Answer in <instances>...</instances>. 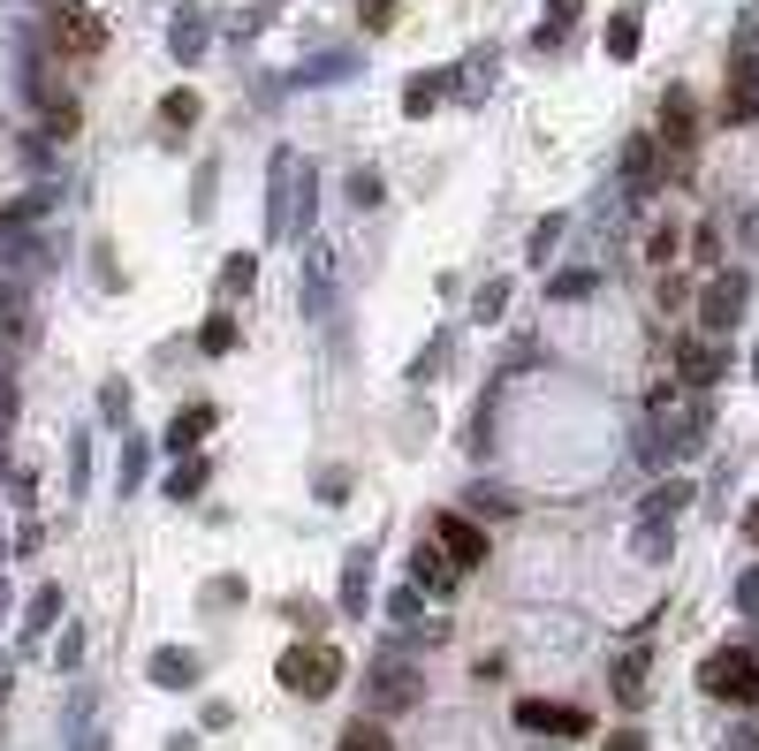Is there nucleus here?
I'll return each instance as SVG.
<instances>
[{
	"label": "nucleus",
	"mask_w": 759,
	"mask_h": 751,
	"mask_svg": "<svg viewBox=\"0 0 759 751\" xmlns=\"http://www.w3.org/2000/svg\"><path fill=\"white\" fill-rule=\"evenodd\" d=\"M349 198H357V205H380V175L357 167V175H349Z\"/></svg>",
	"instance_id": "nucleus-23"
},
{
	"label": "nucleus",
	"mask_w": 759,
	"mask_h": 751,
	"mask_svg": "<svg viewBox=\"0 0 759 751\" xmlns=\"http://www.w3.org/2000/svg\"><path fill=\"white\" fill-rule=\"evenodd\" d=\"M737 607H745V615H759V570H745V577H737Z\"/></svg>",
	"instance_id": "nucleus-31"
},
{
	"label": "nucleus",
	"mask_w": 759,
	"mask_h": 751,
	"mask_svg": "<svg viewBox=\"0 0 759 751\" xmlns=\"http://www.w3.org/2000/svg\"><path fill=\"white\" fill-rule=\"evenodd\" d=\"M365 593H372V555L357 547V555H349V570H342V607H349V615H365Z\"/></svg>",
	"instance_id": "nucleus-16"
},
{
	"label": "nucleus",
	"mask_w": 759,
	"mask_h": 751,
	"mask_svg": "<svg viewBox=\"0 0 759 751\" xmlns=\"http://www.w3.org/2000/svg\"><path fill=\"white\" fill-rule=\"evenodd\" d=\"M517 729H539V737H585L593 714L585 706H547V699H517Z\"/></svg>",
	"instance_id": "nucleus-4"
},
{
	"label": "nucleus",
	"mask_w": 759,
	"mask_h": 751,
	"mask_svg": "<svg viewBox=\"0 0 759 751\" xmlns=\"http://www.w3.org/2000/svg\"><path fill=\"white\" fill-rule=\"evenodd\" d=\"M607 53H615V61L638 53V15H615V23H607Z\"/></svg>",
	"instance_id": "nucleus-20"
},
{
	"label": "nucleus",
	"mask_w": 759,
	"mask_h": 751,
	"mask_svg": "<svg viewBox=\"0 0 759 751\" xmlns=\"http://www.w3.org/2000/svg\"><path fill=\"white\" fill-rule=\"evenodd\" d=\"M653 175H661V145H653V138H630V145H622V182H630V198H645Z\"/></svg>",
	"instance_id": "nucleus-12"
},
{
	"label": "nucleus",
	"mask_w": 759,
	"mask_h": 751,
	"mask_svg": "<svg viewBox=\"0 0 759 751\" xmlns=\"http://www.w3.org/2000/svg\"><path fill=\"white\" fill-rule=\"evenodd\" d=\"M676 372H684V388H714V380H722V349H707V342H676Z\"/></svg>",
	"instance_id": "nucleus-13"
},
{
	"label": "nucleus",
	"mask_w": 759,
	"mask_h": 751,
	"mask_svg": "<svg viewBox=\"0 0 759 751\" xmlns=\"http://www.w3.org/2000/svg\"><path fill=\"white\" fill-rule=\"evenodd\" d=\"M607 751H645V737H638V729H622V737H607Z\"/></svg>",
	"instance_id": "nucleus-34"
},
{
	"label": "nucleus",
	"mask_w": 759,
	"mask_h": 751,
	"mask_svg": "<svg viewBox=\"0 0 759 751\" xmlns=\"http://www.w3.org/2000/svg\"><path fill=\"white\" fill-rule=\"evenodd\" d=\"M501 303H509V289H501V282H486V289H478V319H501Z\"/></svg>",
	"instance_id": "nucleus-26"
},
{
	"label": "nucleus",
	"mask_w": 759,
	"mask_h": 751,
	"mask_svg": "<svg viewBox=\"0 0 759 751\" xmlns=\"http://www.w3.org/2000/svg\"><path fill=\"white\" fill-rule=\"evenodd\" d=\"M334 751H388V737H380V722H349Z\"/></svg>",
	"instance_id": "nucleus-22"
},
{
	"label": "nucleus",
	"mask_w": 759,
	"mask_h": 751,
	"mask_svg": "<svg viewBox=\"0 0 759 751\" xmlns=\"http://www.w3.org/2000/svg\"><path fill=\"white\" fill-rule=\"evenodd\" d=\"M699 691H707V699H722V706H752V699H759V660L745 653V645L707 653V660H699Z\"/></svg>",
	"instance_id": "nucleus-1"
},
{
	"label": "nucleus",
	"mask_w": 759,
	"mask_h": 751,
	"mask_svg": "<svg viewBox=\"0 0 759 751\" xmlns=\"http://www.w3.org/2000/svg\"><path fill=\"white\" fill-rule=\"evenodd\" d=\"M274 676H282V691H297V699H327V691L342 683V653H334V645H289Z\"/></svg>",
	"instance_id": "nucleus-2"
},
{
	"label": "nucleus",
	"mask_w": 759,
	"mask_h": 751,
	"mask_svg": "<svg viewBox=\"0 0 759 751\" xmlns=\"http://www.w3.org/2000/svg\"><path fill=\"white\" fill-rule=\"evenodd\" d=\"M645 668H653V645L638 637V645L615 660V699H622V706H645Z\"/></svg>",
	"instance_id": "nucleus-10"
},
{
	"label": "nucleus",
	"mask_w": 759,
	"mask_h": 751,
	"mask_svg": "<svg viewBox=\"0 0 759 751\" xmlns=\"http://www.w3.org/2000/svg\"><path fill=\"white\" fill-rule=\"evenodd\" d=\"M152 683H167V691H182V683H198V653H152Z\"/></svg>",
	"instance_id": "nucleus-15"
},
{
	"label": "nucleus",
	"mask_w": 759,
	"mask_h": 751,
	"mask_svg": "<svg viewBox=\"0 0 759 751\" xmlns=\"http://www.w3.org/2000/svg\"><path fill=\"white\" fill-rule=\"evenodd\" d=\"M434 547H441V555L455 562V577L486 562V532H478L471 516H441V524H434Z\"/></svg>",
	"instance_id": "nucleus-5"
},
{
	"label": "nucleus",
	"mask_w": 759,
	"mask_h": 751,
	"mask_svg": "<svg viewBox=\"0 0 759 751\" xmlns=\"http://www.w3.org/2000/svg\"><path fill=\"white\" fill-rule=\"evenodd\" d=\"M752 372H759V357H752Z\"/></svg>",
	"instance_id": "nucleus-36"
},
{
	"label": "nucleus",
	"mask_w": 759,
	"mask_h": 751,
	"mask_svg": "<svg viewBox=\"0 0 759 751\" xmlns=\"http://www.w3.org/2000/svg\"><path fill=\"white\" fill-rule=\"evenodd\" d=\"M418 607H426V600H418V585H411V593H395V600H388V615H395V622H418Z\"/></svg>",
	"instance_id": "nucleus-27"
},
{
	"label": "nucleus",
	"mask_w": 759,
	"mask_h": 751,
	"mask_svg": "<svg viewBox=\"0 0 759 751\" xmlns=\"http://www.w3.org/2000/svg\"><path fill=\"white\" fill-rule=\"evenodd\" d=\"M555 236H562V220H539V228H532V259H547V251H555Z\"/></svg>",
	"instance_id": "nucleus-29"
},
{
	"label": "nucleus",
	"mask_w": 759,
	"mask_h": 751,
	"mask_svg": "<svg viewBox=\"0 0 759 751\" xmlns=\"http://www.w3.org/2000/svg\"><path fill=\"white\" fill-rule=\"evenodd\" d=\"M471 509H486V516H509V509H517V501H509V493H501V486H494V493H486V486H478V493H471Z\"/></svg>",
	"instance_id": "nucleus-25"
},
{
	"label": "nucleus",
	"mask_w": 759,
	"mask_h": 751,
	"mask_svg": "<svg viewBox=\"0 0 759 751\" xmlns=\"http://www.w3.org/2000/svg\"><path fill=\"white\" fill-rule=\"evenodd\" d=\"M167 486H175V501H182V493H198V486H205V463H182Z\"/></svg>",
	"instance_id": "nucleus-24"
},
{
	"label": "nucleus",
	"mask_w": 759,
	"mask_h": 751,
	"mask_svg": "<svg viewBox=\"0 0 759 751\" xmlns=\"http://www.w3.org/2000/svg\"><path fill=\"white\" fill-rule=\"evenodd\" d=\"M205 433H213V410H182V418L167 426V449L182 455V449H190V441H205Z\"/></svg>",
	"instance_id": "nucleus-17"
},
{
	"label": "nucleus",
	"mask_w": 759,
	"mask_h": 751,
	"mask_svg": "<svg viewBox=\"0 0 759 751\" xmlns=\"http://www.w3.org/2000/svg\"><path fill=\"white\" fill-rule=\"evenodd\" d=\"M730 751H759V714L745 722V729H737V737H730Z\"/></svg>",
	"instance_id": "nucleus-32"
},
{
	"label": "nucleus",
	"mask_w": 759,
	"mask_h": 751,
	"mask_svg": "<svg viewBox=\"0 0 759 751\" xmlns=\"http://www.w3.org/2000/svg\"><path fill=\"white\" fill-rule=\"evenodd\" d=\"M441 84H449V76H418V84L403 92V115H426V107H441Z\"/></svg>",
	"instance_id": "nucleus-21"
},
{
	"label": "nucleus",
	"mask_w": 759,
	"mask_h": 751,
	"mask_svg": "<svg viewBox=\"0 0 759 751\" xmlns=\"http://www.w3.org/2000/svg\"><path fill=\"white\" fill-rule=\"evenodd\" d=\"M745 289H752V282H745V274H730V282H714V289H707V297H699V319H707V326H714V334H730V319H737V311H745Z\"/></svg>",
	"instance_id": "nucleus-9"
},
{
	"label": "nucleus",
	"mask_w": 759,
	"mask_h": 751,
	"mask_svg": "<svg viewBox=\"0 0 759 751\" xmlns=\"http://www.w3.org/2000/svg\"><path fill=\"white\" fill-rule=\"evenodd\" d=\"M54 31H69L76 46H99V23H92L84 8H61V15H54Z\"/></svg>",
	"instance_id": "nucleus-19"
},
{
	"label": "nucleus",
	"mask_w": 759,
	"mask_h": 751,
	"mask_svg": "<svg viewBox=\"0 0 759 751\" xmlns=\"http://www.w3.org/2000/svg\"><path fill=\"white\" fill-rule=\"evenodd\" d=\"M684 501H691V486H684V478H668V486H653V493H645V509H638V524H645V532H668Z\"/></svg>",
	"instance_id": "nucleus-14"
},
{
	"label": "nucleus",
	"mask_w": 759,
	"mask_h": 751,
	"mask_svg": "<svg viewBox=\"0 0 759 751\" xmlns=\"http://www.w3.org/2000/svg\"><path fill=\"white\" fill-rule=\"evenodd\" d=\"M190 115H198V99H190V92H175V99L159 107V122H190Z\"/></svg>",
	"instance_id": "nucleus-28"
},
{
	"label": "nucleus",
	"mask_w": 759,
	"mask_h": 751,
	"mask_svg": "<svg viewBox=\"0 0 759 751\" xmlns=\"http://www.w3.org/2000/svg\"><path fill=\"white\" fill-rule=\"evenodd\" d=\"M578 23V0H547V23H539V46H562Z\"/></svg>",
	"instance_id": "nucleus-18"
},
{
	"label": "nucleus",
	"mask_w": 759,
	"mask_h": 751,
	"mask_svg": "<svg viewBox=\"0 0 759 751\" xmlns=\"http://www.w3.org/2000/svg\"><path fill=\"white\" fill-rule=\"evenodd\" d=\"M653 418H661V449L668 455H691V441L707 433V410H699V403H676V388H661Z\"/></svg>",
	"instance_id": "nucleus-3"
},
{
	"label": "nucleus",
	"mask_w": 759,
	"mask_h": 751,
	"mask_svg": "<svg viewBox=\"0 0 759 751\" xmlns=\"http://www.w3.org/2000/svg\"><path fill=\"white\" fill-rule=\"evenodd\" d=\"M653 145L668 152V159H691V145H699V115H691V99L684 92H668L661 99V138Z\"/></svg>",
	"instance_id": "nucleus-6"
},
{
	"label": "nucleus",
	"mask_w": 759,
	"mask_h": 751,
	"mask_svg": "<svg viewBox=\"0 0 759 751\" xmlns=\"http://www.w3.org/2000/svg\"><path fill=\"white\" fill-rule=\"evenodd\" d=\"M759 115V53L730 61V92H722V122H752Z\"/></svg>",
	"instance_id": "nucleus-8"
},
{
	"label": "nucleus",
	"mask_w": 759,
	"mask_h": 751,
	"mask_svg": "<svg viewBox=\"0 0 759 751\" xmlns=\"http://www.w3.org/2000/svg\"><path fill=\"white\" fill-rule=\"evenodd\" d=\"M411 577H418V593H449V585H455V562L434 547V539H418V547H411Z\"/></svg>",
	"instance_id": "nucleus-11"
},
{
	"label": "nucleus",
	"mask_w": 759,
	"mask_h": 751,
	"mask_svg": "<svg viewBox=\"0 0 759 751\" xmlns=\"http://www.w3.org/2000/svg\"><path fill=\"white\" fill-rule=\"evenodd\" d=\"M228 342H236V326H228V319H205V349H213V357H221V349H228Z\"/></svg>",
	"instance_id": "nucleus-30"
},
{
	"label": "nucleus",
	"mask_w": 759,
	"mask_h": 751,
	"mask_svg": "<svg viewBox=\"0 0 759 751\" xmlns=\"http://www.w3.org/2000/svg\"><path fill=\"white\" fill-rule=\"evenodd\" d=\"M745 532H752V539H759V509H752V516H745Z\"/></svg>",
	"instance_id": "nucleus-35"
},
{
	"label": "nucleus",
	"mask_w": 759,
	"mask_h": 751,
	"mask_svg": "<svg viewBox=\"0 0 759 751\" xmlns=\"http://www.w3.org/2000/svg\"><path fill=\"white\" fill-rule=\"evenodd\" d=\"M418 699V668L411 660H380L372 668V714H403Z\"/></svg>",
	"instance_id": "nucleus-7"
},
{
	"label": "nucleus",
	"mask_w": 759,
	"mask_h": 751,
	"mask_svg": "<svg viewBox=\"0 0 759 751\" xmlns=\"http://www.w3.org/2000/svg\"><path fill=\"white\" fill-rule=\"evenodd\" d=\"M365 15H372V31H388V15H395V0H365Z\"/></svg>",
	"instance_id": "nucleus-33"
}]
</instances>
